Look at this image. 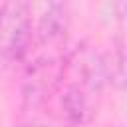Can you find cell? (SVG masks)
<instances>
[{
  "label": "cell",
  "mask_w": 127,
  "mask_h": 127,
  "mask_svg": "<svg viewBox=\"0 0 127 127\" xmlns=\"http://www.w3.org/2000/svg\"><path fill=\"white\" fill-rule=\"evenodd\" d=\"M34 44L32 6L26 2H6L0 6V62H20Z\"/></svg>",
  "instance_id": "1"
},
{
  "label": "cell",
  "mask_w": 127,
  "mask_h": 127,
  "mask_svg": "<svg viewBox=\"0 0 127 127\" xmlns=\"http://www.w3.org/2000/svg\"><path fill=\"white\" fill-rule=\"evenodd\" d=\"M107 77L115 83L127 87V58H121L113 64H107Z\"/></svg>",
  "instance_id": "2"
}]
</instances>
